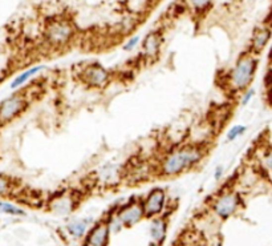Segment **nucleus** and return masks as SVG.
Instances as JSON below:
<instances>
[{"label": "nucleus", "instance_id": "nucleus-24", "mask_svg": "<svg viewBox=\"0 0 272 246\" xmlns=\"http://www.w3.org/2000/svg\"><path fill=\"white\" fill-rule=\"evenodd\" d=\"M222 175H223V168L222 167H218V168H217V169H215V175H214L215 180L220 179V177H222Z\"/></svg>", "mask_w": 272, "mask_h": 246}, {"label": "nucleus", "instance_id": "nucleus-17", "mask_svg": "<svg viewBox=\"0 0 272 246\" xmlns=\"http://www.w3.org/2000/svg\"><path fill=\"white\" fill-rule=\"evenodd\" d=\"M12 189V181L7 176L0 175V197L7 196Z\"/></svg>", "mask_w": 272, "mask_h": 246}, {"label": "nucleus", "instance_id": "nucleus-20", "mask_svg": "<svg viewBox=\"0 0 272 246\" xmlns=\"http://www.w3.org/2000/svg\"><path fill=\"white\" fill-rule=\"evenodd\" d=\"M187 1H189L190 5L195 9L205 8V7H207L209 3H210V0H187Z\"/></svg>", "mask_w": 272, "mask_h": 246}, {"label": "nucleus", "instance_id": "nucleus-9", "mask_svg": "<svg viewBox=\"0 0 272 246\" xmlns=\"http://www.w3.org/2000/svg\"><path fill=\"white\" fill-rule=\"evenodd\" d=\"M109 226L108 224H97V225L91 230V233L87 238V245L89 246H107L108 240H109Z\"/></svg>", "mask_w": 272, "mask_h": 246}, {"label": "nucleus", "instance_id": "nucleus-5", "mask_svg": "<svg viewBox=\"0 0 272 246\" xmlns=\"http://www.w3.org/2000/svg\"><path fill=\"white\" fill-rule=\"evenodd\" d=\"M166 201V194L163 189L156 188L149 193L146 200H145L142 208H144V214L146 217H154L163 210Z\"/></svg>", "mask_w": 272, "mask_h": 246}, {"label": "nucleus", "instance_id": "nucleus-13", "mask_svg": "<svg viewBox=\"0 0 272 246\" xmlns=\"http://www.w3.org/2000/svg\"><path fill=\"white\" fill-rule=\"evenodd\" d=\"M51 208L56 214H68L73 210V201L68 196H61L54 200Z\"/></svg>", "mask_w": 272, "mask_h": 246}, {"label": "nucleus", "instance_id": "nucleus-7", "mask_svg": "<svg viewBox=\"0 0 272 246\" xmlns=\"http://www.w3.org/2000/svg\"><path fill=\"white\" fill-rule=\"evenodd\" d=\"M144 208L142 205L137 204V202H132V204L126 205L121 209L117 217L121 221L122 226H133L138 224L144 217Z\"/></svg>", "mask_w": 272, "mask_h": 246}, {"label": "nucleus", "instance_id": "nucleus-1", "mask_svg": "<svg viewBox=\"0 0 272 246\" xmlns=\"http://www.w3.org/2000/svg\"><path fill=\"white\" fill-rule=\"evenodd\" d=\"M203 157V150L199 146H185L167 156L162 163V173L165 176H175L186 169L193 168Z\"/></svg>", "mask_w": 272, "mask_h": 246}, {"label": "nucleus", "instance_id": "nucleus-10", "mask_svg": "<svg viewBox=\"0 0 272 246\" xmlns=\"http://www.w3.org/2000/svg\"><path fill=\"white\" fill-rule=\"evenodd\" d=\"M166 230H167V225L163 218H156L150 225V236L154 244L161 245L163 240L166 237Z\"/></svg>", "mask_w": 272, "mask_h": 246}, {"label": "nucleus", "instance_id": "nucleus-4", "mask_svg": "<svg viewBox=\"0 0 272 246\" xmlns=\"http://www.w3.org/2000/svg\"><path fill=\"white\" fill-rule=\"evenodd\" d=\"M47 40L52 46H64L73 35L72 25L65 20H56L47 28Z\"/></svg>", "mask_w": 272, "mask_h": 246}, {"label": "nucleus", "instance_id": "nucleus-15", "mask_svg": "<svg viewBox=\"0 0 272 246\" xmlns=\"http://www.w3.org/2000/svg\"><path fill=\"white\" fill-rule=\"evenodd\" d=\"M88 228V222L85 220H77V221L70 222L69 225H68V230H69V233L73 236V237H81L84 233H85V230Z\"/></svg>", "mask_w": 272, "mask_h": 246}, {"label": "nucleus", "instance_id": "nucleus-21", "mask_svg": "<svg viewBox=\"0 0 272 246\" xmlns=\"http://www.w3.org/2000/svg\"><path fill=\"white\" fill-rule=\"evenodd\" d=\"M138 43H140V36H133L128 40V42L125 43L124 50L125 51H132L134 50L137 46H138Z\"/></svg>", "mask_w": 272, "mask_h": 246}, {"label": "nucleus", "instance_id": "nucleus-14", "mask_svg": "<svg viewBox=\"0 0 272 246\" xmlns=\"http://www.w3.org/2000/svg\"><path fill=\"white\" fill-rule=\"evenodd\" d=\"M43 68L44 67H42V65H36V67H32V68H29V69H27V71L21 72L20 75L16 76V77L13 79L12 83H11V85H9L11 89H17V88H20L21 85L27 83L29 79H32L37 72L42 71Z\"/></svg>", "mask_w": 272, "mask_h": 246}, {"label": "nucleus", "instance_id": "nucleus-19", "mask_svg": "<svg viewBox=\"0 0 272 246\" xmlns=\"http://www.w3.org/2000/svg\"><path fill=\"white\" fill-rule=\"evenodd\" d=\"M108 226H109V232H114V233H118L122 228V224L118 220V217H111L110 221L108 222Z\"/></svg>", "mask_w": 272, "mask_h": 246}, {"label": "nucleus", "instance_id": "nucleus-22", "mask_svg": "<svg viewBox=\"0 0 272 246\" xmlns=\"http://www.w3.org/2000/svg\"><path fill=\"white\" fill-rule=\"evenodd\" d=\"M264 167L272 171V146L264 153Z\"/></svg>", "mask_w": 272, "mask_h": 246}, {"label": "nucleus", "instance_id": "nucleus-25", "mask_svg": "<svg viewBox=\"0 0 272 246\" xmlns=\"http://www.w3.org/2000/svg\"><path fill=\"white\" fill-rule=\"evenodd\" d=\"M267 100H268V103H270V104L272 105V85H271V87H268Z\"/></svg>", "mask_w": 272, "mask_h": 246}, {"label": "nucleus", "instance_id": "nucleus-18", "mask_svg": "<svg viewBox=\"0 0 272 246\" xmlns=\"http://www.w3.org/2000/svg\"><path fill=\"white\" fill-rule=\"evenodd\" d=\"M246 129H247V128L244 125H234L230 130H228V133H227V140H228V141H234V140H236L239 136H242V134L246 132Z\"/></svg>", "mask_w": 272, "mask_h": 246}, {"label": "nucleus", "instance_id": "nucleus-16", "mask_svg": "<svg viewBox=\"0 0 272 246\" xmlns=\"http://www.w3.org/2000/svg\"><path fill=\"white\" fill-rule=\"evenodd\" d=\"M0 213H4V214H9V216H24L25 213L23 209L17 208L11 202L7 201H0Z\"/></svg>", "mask_w": 272, "mask_h": 246}, {"label": "nucleus", "instance_id": "nucleus-3", "mask_svg": "<svg viewBox=\"0 0 272 246\" xmlns=\"http://www.w3.org/2000/svg\"><path fill=\"white\" fill-rule=\"evenodd\" d=\"M27 108V100L23 95L13 93L0 103V125L8 124Z\"/></svg>", "mask_w": 272, "mask_h": 246}, {"label": "nucleus", "instance_id": "nucleus-2", "mask_svg": "<svg viewBox=\"0 0 272 246\" xmlns=\"http://www.w3.org/2000/svg\"><path fill=\"white\" fill-rule=\"evenodd\" d=\"M258 62L251 55H244L238 60L231 72V84L235 89H246L255 75Z\"/></svg>", "mask_w": 272, "mask_h": 246}, {"label": "nucleus", "instance_id": "nucleus-8", "mask_svg": "<svg viewBox=\"0 0 272 246\" xmlns=\"http://www.w3.org/2000/svg\"><path fill=\"white\" fill-rule=\"evenodd\" d=\"M84 81L92 87H104L109 81V72L100 64H93L84 71L83 75Z\"/></svg>", "mask_w": 272, "mask_h": 246}, {"label": "nucleus", "instance_id": "nucleus-26", "mask_svg": "<svg viewBox=\"0 0 272 246\" xmlns=\"http://www.w3.org/2000/svg\"><path fill=\"white\" fill-rule=\"evenodd\" d=\"M85 246H89V245H85Z\"/></svg>", "mask_w": 272, "mask_h": 246}, {"label": "nucleus", "instance_id": "nucleus-12", "mask_svg": "<svg viewBox=\"0 0 272 246\" xmlns=\"http://www.w3.org/2000/svg\"><path fill=\"white\" fill-rule=\"evenodd\" d=\"M161 36L157 32H152L144 40V52L148 56H156L161 47Z\"/></svg>", "mask_w": 272, "mask_h": 246}, {"label": "nucleus", "instance_id": "nucleus-11", "mask_svg": "<svg viewBox=\"0 0 272 246\" xmlns=\"http://www.w3.org/2000/svg\"><path fill=\"white\" fill-rule=\"evenodd\" d=\"M271 38V31L268 28L256 29L252 36V50L254 52H260L264 47L267 46L268 40Z\"/></svg>", "mask_w": 272, "mask_h": 246}, {"label": "nucleus", "instance_id": "nucleus-6", "mask_svg": "<svg viewBox=\"0 0 272 246\" xmlns=\"http://www.w3.org/2000/svg\"><path fill=\"white\" fill-rule=\"evenodd\" d=\"M238 206H239V196L236 193L228 192L222 194L215 201L214 212L220 218H228L236 212Z\"/></svg>", "mask_w": 272, "mask_h": 246}, {"label": "nucleus", "instance_id": "nucleus-23", "mask_svg": "<svg viewBox=\"0 0 272 246\" xmlns=\"http://www.w3.org/2000/svg\"><path fill=\"white\" fill-rule=\"evenodd\" d=\"M252 97H254V89L246 91V93L243 95V99H242V105H247L251 101Z\"/></svg>", "mask_w": 272, "mask_h": 246}]
</instances>
